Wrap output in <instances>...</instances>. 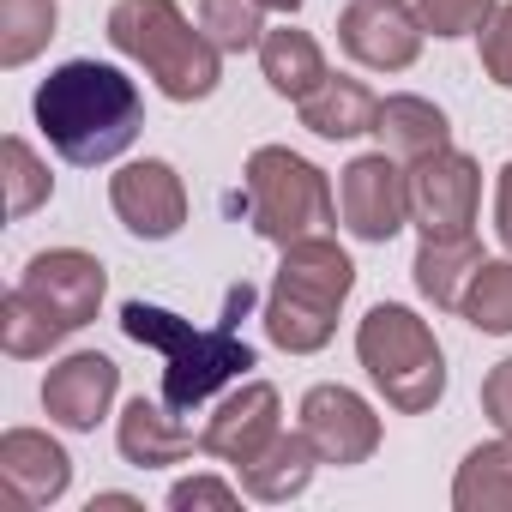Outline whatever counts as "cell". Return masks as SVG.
I'll return each mask as SVG.
<instances>
[{
    "label": "cell",
    "mask_w": 512,
    "mask_h": 512,
    "mask_svg": "<svg viewBox=\"0 0 512 512\" xmlns=\"http://www.w3.org/2000/svg\"><path fill=\"white\" fill-rule=\"evenodd\" d=\"M0 163H7V217H31L37 205L55 199V175H49V163H43L19 133L0 145Z\"/></svg>",
    "instance_id": "484cf974"
},
{
    "label": "cell",
    "mask_w": 512,
    "mask_h": 512,
    "mask_svg": "<svg viewBox=\"0 0 512 512\" xmlns=\"http://www.w3.org/2000/svg\"><path fill=\"white\" fill-rule=\"evenodd\" d=\"M302 109V127L314 133V139H362V133H374V115H380V97L362 85V79H344V73H332L314 97H302L296 103Z\"/></svg>",
    "instance_id": "ffe728a7"
},
{
    "label": "cell",
    "mask_w": 512,
    "mask_h": 512,
    "mask_svg": "<svg viewBox=\"0 0 512 512\" xmlns=\"http://www.w3.org/2000/svg\"><path fill=\"white\" fill-rule=\"evenodd\" d=\"M458 314L482 338H512V253H506V260H482V272L470 278Z\"/></svg>",
    "instance_id": "cb8c5ba5"
},
{
    "label": "cell",
    "mask_w": 512,
    "mask_h": 512,
    "mask_svg": "<svg viewBox=\"0 0 512 512\" xmlns=\"http://www.w3.org/2000/svg\"><path fill=\"white\" fill-rule=\"evenodd\" d=\"M115 446L133 470H169L181 458H193L199 434L181 422V410H169L163 398H133L115 422Z\"/></svg>",
    "instance_id": "2e32d148"
},
{
    "label": "cell",
    "mask_w": 512,
    "mask_h": 512,
    "mask_svg": "<svg viewBox=\"0 0 512 512\" xmlns=\"http://www.w3.org/2000/svg\"><path fill=\"white\" fill-rule=\"evenodd\" d=\"M422 25L404 0H350L338 13V43L368 73H410L422 55Z\"/></svg>",
    "instance_id": "8fae6325"
},
{
    "label": "cell",
    "mask_w": 512,
    "mask_h": 512,
    "mask_svg": "<svg viewBox=\"0 0 512 512\" xmlns=\"http://www.w3.org/2000/svg\"><path fill=\"white\" fill-rule=\"evenodd\" d=\"M374 139H380V151H392L398 163H416V157H434V151L452 145V121H446L440 103L398 91V97H380Z\"/></svg>",
    "instance_id": "d6986e66"
},
{
    "label": "cell",
    "mask_w": 512,
    "mask_h": 512,
    "mask_svg": "<svg viewBox=\"0 0 512 512\" xmlns=\"http://www.w3.org/2000/svg\"><path fill=\"white\" fill-rule=\"evenodd\" d=\"M91 512H145L133 494H91Z\"/></svg>",
    "instance_id": "1f68e13d"
},
{
    "label": "cell",
    "mask_w": 512,
    "mask_h": 512,
    "mask_svg": "<svg viewBox=\"0 0 512 512\" xmlns=\"http://www.w3.org/2000/svg\"><path fill=\"white\" fill-rule=\"evenodd\" d=\"M296 428L314 440L320 464H338V470L368 464V458L380 452V416H374V404H368L362 392H350V386H314V392L302 398V422H296Z\"/></svg>",
    "instance_id": "7c38bea8"
},
{
    "label": "cell",
    "mask_w": 512,
    "mask_h": 512,
    "mask_svg": "<svg viewBox=\"0 0 512 512\" xmlns=\"http://www.w3.org/2000/svg\"><path fill=\"white\" fill-rule=\"evenodd\" d=\"M115 392H121V368L103 350H73V356H61L43 374V410H49V422L73 428V434H91L109 416Z\"/></svg>",
    "instance_id": "5bb4252c"
},
{
    "label": "cell",
    "mask_w": 512,
    "mask_h": 512,
    "mask_svg": "<svg viewBox=\"0 0 512 512\" xmlns=\"http://www.w3.org/2000/svg\"><path fill=\"white\" fill-rule=\"evenodd\" d=\"M356 290V260L332 235H302L284 247L272 296H266V338L284 356H314L332 344L338 314Z\"/></svg>",
    "instance_id": "277c9868"
},
{
    "label": "cell",
    "mask_w": 512,
    "mask_h": 512,
    "mask_svg": "<svg viewBox=\"0 0 512 512\" xmlns=\"http://www.w3.org/2000/svg\"><path fill=\"white\" fill-rule=\"evenodd\" d=\"M247 308H253V284H235V290L223 296V320L205 326V332H199L193 320L157 308V302H127V308H121V332H127L133 344H145V350L163 356V404H169V410L193 416V410H205L223 386H241V380H247L253 344H241V332H235V320H241Z\"/></svg>",
    "instance_id": "7a4b0ae2"
},
{
    "label": "cell",
    "mask_w": 512,
    "mask_h": 512,
    "mask_svg": "<svg viewBox=\"0 0 512 512\" xmlns=\"http://www.w3.org/2000/svg\"><path fill=\"white\" fill-rule=\"evenodd\" d=\"M452 506L458 512H512V434H494L476 452H464V464L452 476Z\"/></svg>",
    "instance_id": "7402d4cb"
},
{
    "label": "cell",
    "mask_w": 512,
    "mask_h": 512,
    "mask_svg": "<svg viewBox=\"0 0 512 512\" xmlns=\"http://www.w3.org/2000/svg\"><path fill=\"white\" fill-rule=\"evenodd\" d=\"M260 73H266V85L278 91V97H290V103H302V97H314L326 79H332V67H326V49L308 37V31H266V43H260Z\"/></svg>",
    "instance_id": "44dd1931"
},
{
    "label": "cell",
    "mask_w": 512,
    "mask_h": 512,
    "mask_svg": "<svg viewBox=\"0 0 512 512\" xmlns=\"http://www.w3.org/2000/svg\"><path fill=\"white\" fill-rule=\"evenodd\" d=\"M482 241L476 235H422V247H416V290H422V302H434V308H446V314H458L464 308V290H470V278L482 272Z\"/></svg>",
    "instance_id": "ac0fdd59"
},
{
    "label": "cell",
    "mask_w": 512,
    "mask_h": 512,
    "mask_svg": "<svg viewBox=\"0 0 512 512\" xmlns=\"http://www.w3.org/2000/svg\"><path fill=\"white\" fill-rule=\"evenodd\" d=\"M494 235L512 253V163H500V175H494Z\"/></svg>",
    "instance_id": "4dcf8cb0"
},
{
    "label": "cell",
    "mask_w": 512,
    "mask_h": 512,
    "mask_svg": "<svg viewBox=\"0 0 512 512\" xmlns=\"http://www.w3.org/2000/svg\"><path fill=\"white\" fill-rule=\"evenodd\" d=\"M278 434H284V398H278V386L272 380H241L235 392H223V404L199 428V452H211V458H223L235 470L260 446H272Z\"/></svg>",
    "instance_id": "4fadbf2b"
},
{
    "label": "cell",
    "mask_w": 512,
    "mask_h": 512,
    "mask_svg": "<svg viewBox=\"0 0 512 512\" xmlns=\"http://www.w3.org/2000/svg\"><path fill=\"white\" fill-rule=\"evenodd\" d=\"M109 296V272L97 253L85 247H49L25 266V278L0 302V350L13 362H37L55 344H67L73 332H85L97 320Z\"/></svg>",
    "instance_id": "3957f363"
},
{
    "label": "cell",
    "mask_w": 512,
    "mask_h": 512,
    "mask_svg": "<svg viewBox=\"0 0 512 512\" xmlns=\"http://www.w3.org/2000/svg\"><path fill=\"white\" fill-rule=\"evenodd\" d=\"M338 223L368 247H386L410 223V175L392 151H362L338 169Z\"/></svg>",
    "instance_id": "ba28073f"
},
{
    "label": "cell",
    "mask_w": 512,
    "mask_h": 512,
    "mask_svg": "<svg viewBox=\"0 0 512 512\" xmlns=\"http://www.w3.org/2000/svg\"><path fill=\"white\" fill-rule=\"evenodd\" d=\"M410 223L422 235H476V205H482V169L470 151H434L416 157L410 169Z\"/></svg>",
    "instance_id": "9c48e42d"
},
{
    "label": "cell",
    "mask_w": 512,
    "mask_h": 512,
    "mask_svg": "<svg viewBox=\"0 0 512 512\" xmlns=\"http://www.w3.org/2000/svg\"><path fill=\"white\" fill-rule=\"evenodd\" d=\"M356 362L368 368L374 392L398 416H422V410H434L446 398V350H440L434 326L404 302H380V308L362 314Z\"/></svg>",
    "instance_id": "8992f818"
},
{
    "label": "cell",
    "mask_w": 512,
    "mask_h": 512,
    "mask_svg": "<svg viewBox=\"0 0 512 512\" xmlns=\"http://www.w3.org/2000/svg\"><path fill=\"white\" fill-rule=\"evenodd\" d=\"M500 0H410V13L428 37L452 43V37H482V25L494 19Z\"/></svg>",
    "instance_id": "4316f807"
},
{
    "label": "cell",
    "mask_w": 512,
    "mask_h": 512,
    "mask_svg": "<svg viewBox=\"0 0 512 512\" xmlns=\"http://www.w3.org/2000/svg\"><path fill=\"white\" fill-rule=\"evenodd\" d=\"M61 25V0H0V67H31Z\"/></svg>",
    "instance_id": "603a6c76"
},
{
    "label": "cell",
    "mask_w": 512,
    "mask_h": 512,
    "mask_svg": "<svg viewBox=\"0 0 512 512\" xmlns=\"http://www.w3.org/2000/svg\"><path fill=\"white\" fill-rule=\"evenodd\" d=\"M109 205H115L121 229L139 235V241H169L187 223V187H181L175 163H163V157L121 163L109 175Z\"/></svg>",
    "instance_id": "30bf717a"
},
{
    "label": "cell",
    "mask_w": 512,
    "mask_h": 512,
    "mask_svg": "<svg viewBox=\"0 0 512 512\" xmlns=\"http://www.w3.org/2000/svg\"><path fill=\"white\" fill-rule=\"evenodd\" d=\"M241 187H247L253 235L272 247H290L302 235H326L338 223V199L326 187V169H314L290 145H260L241 169Z\"/></svg>",
    "instance_id": "52a82bcc"
},
{
    "label": "cell",
    "mask_w": 512,
    "mask_h": 512,
    "mask_svg": "<svg viewBox=\"0 0 512 512\" xmlns=\"http://www.w3.org/2000/svg\"><path fill=\"white\" fill-rule=\"evenodd\" d=\"M314 470H320L314 440H308L302 428H296V434L284 428L272 446H260L247 464H235V482H241V494H247V500H260V506H284V500L308 494Z\"/></svg>",
    "instance_id": "e0dca14e"
},
{
    "label": "cell",
    "mask_w": 512,
    "mask_h": 512,
    "mask_svg": "<svg viewBox=\"0 0 512 512\" xmlns=\"http://www.w3.org/2000/svg\"><path fill=\"white\" fill-rule=\"evenodd\" d=\"M199 25L223 55H247L266 43V0H199Z\"/></svg>",
    "instance_id": "d4e9b609"
},
{
    "label": "cell",
    "mask_w": 512,
    "mask_h": 512,
    "mask_svg": "<svg viewBox=\"0 0 512 512\" xmlns=\"http://www.w3.org/2000/svg\"><path fill=\"white\" fill-rule=\"evenodd\" d=\"M109 43L145 67L169 103H205L223 85V49L205 37V25H187L175 0H115Z\"/></svg>",
    "instance_id": "5b68a950"
},
{
    "label": "cell",
    "mask_w": 512,
    "mask_h": 512,
    "mask_svg": "<svg viewBox=\"0 0 512 512\" xmlns=\"http://www.w3.org/2000/svg\"><path fill=\"white\" fill-rule=\"evenodd\" d=\"M266 13H284L290 19V13H302V0H266Z\"/></svg>",
    "instance_id": "d6a6232c"
},
{
    "label": "cell",
    "mask_w": 512,
    "mask_h": 512,
    "mask_svg": "<svg viewBox=\"0 0 512 512\" xmlns=\"http://www.w3.org/2000/svg\"><path fill=\"white\" fill-rule=\"evenodd\" d=\"M31 115H37V133L49 139V151L73 169H97V163H115L139 127H145V97L139 85L109 67V61H61L37 97H31Z\"/></svg>",
    "instance_id": "6da1fadb"
},
{
    "label": "cell",
    "mask_w": 512,
    "mask_h": 512,
    "mask_svg": "<svg viewBox=\"0 0 512 512\" xmlns=\"http://www.w3.org/2000/svg\"><path fill=\"white\" fill-rule=\"evenodd\" d=\"M0 482L13 488L19 506H55L73 488V458L43 428H7L0 434Z\"/></svg>",
    "instance_id": "9a60e30c"
},
{
    "label": "cell",
    "mask_w": 512,
    "mask_h": 512,
    "mask_svg": "<svg viewBox=\"0 0 512 512\" xmlns=\"http://www.w3.org/2000/svg\"><path fill=\"white\" fill-rule=\"evenodd\" d=\"M482 416H488L500 434H512V356L482 374Z\"/></svg>",
    "instance_id": "f546056e"
},
{
    "label": "cell",
    "mask_w": 512,
    "mask_h": 512,
    "mask_svg": "<svg viewBox=\"0 0 512 512\" xmlns=\"http://www.w3.org/2000/svg\"><path fill=\"white\" fill-rule=\"evenodd\" d=\"M482 73L500 91H512V0H500L494 19L482 25Z\"/></svg>",
    "instance_id": "f1b7e54d"
},
{
    "label": "cell",
    "mask_w": 512,
    "mask_h": 512,
    "mask_svg": "<svg viewBox=\"0 0 512 512\" xmlns=\"http://www.w3.org/2000/svg\"><path fill=\"white\" fill-rule=\"evenodd\" d=\"M235 506H241V488L223 476H181L169 488V512H235Z\"/></svg>",
    "instance_id": "83f0119b"
}]
</instances>
